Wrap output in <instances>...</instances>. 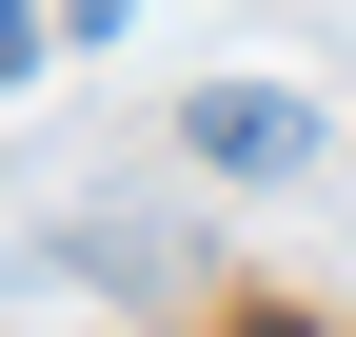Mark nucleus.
Segmentation results:
<instances>
[{
  "mask_svg": "<svg viewBox=\"0 0 356 337\" xmlns=\"http://www.w3.org/2000/svg\"><path fill=\"white\" fill-rule=\"evenodd\" d=\"M0 79H40V0H0Z\"/></svg>",
  "mask_w": 356,
  "mask_h": 337,
  "instance_id": "obj_2",
  "label": "nucleus"
},
{
  "mask_svg": "<svg viewBox=\"0 0 356 337\" xmlns=\"http://www.w3.org/2000/svg\"><path fill=\"white\" fill-rule=\"evenodd\" d=\"M99 20H119V0H60V40H99Z\"/></svg>",
  "mask_w": 356,
  "mask_h": 337,
  "instance_id": "obj_3",
  "label": "nucleus"
},
{
  "mask_svg": "<svg viewBox=\"0 0 356 337\" xmlns=\"http://www.w3.org/2000/svg\"><path fill=\"white\" fill-rule=\"evenodd\" d=\"M178 159H198V179H297V159H317V100H277V79H198Z\"/></svg>",
  "mask_w": 356,
  "mask_h": 337,
  "instance_id": "obj_1",
  "label": "nucleus"
}]
</instances>
